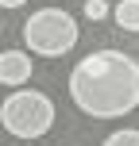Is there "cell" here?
Segmentation results:
<instances>
[{
    "label": "cell",
    "mask_w": 139,
    "mask_h": 146,
    "mask_svg": "<svg viewBox=\"0 0 139 146\" xmlns=\"http://www.w3.org/2000/svg\"><path fill=\"white\" fill-rule=\"evenodd\" d=\"M70 100L89 119H120L139 108V62L124 50H93L70 73Z\"/></svg>",
    "instance_id": "obj_1"
},
{
    "label": "cell",
    "mask_w": 139,
    "mask_h": 146,
    "mask_svg": "<svg viewBox=\"0 0 139 146\" xmlns=\"http://www.w3.org/2000/svg\"><path fill=\"white\" fill-rule=\"evenodd\" d=\"M81 27L66 8H39L23 19V46L39 58H62L77 46Z\"/></svg>",
    "instance_id": "obj_2"
},
{
    "label": "cell",
    "mask_w": 139,
    "mask_h": 146,
    "mask_svg": "<svg viewBox=\"0 0 139 146\" xmlns=\"http://www.w3.org/2000/svg\"><path fill=\"white\" fill-rule=\"evenodd\" d=\"M0 127H4L12 139H43L54 127V100L39 88H19L0 104Z\"/></svg>",
    "instance_id": "obj_3"
},
{
    "label": "cell",
    "mask_w": 139,
    "mask_h": 146,
    "mask_svg": "<svg viewBox=\"0 0 139 146\" xmlns=\"http://www.w3.org/2000/svg\"><path fill=\"white\" fill-rule=\"evenodd\" d=\"M23 81H31V54H23V50H4V54H0V85L19 88Z\"/></svg>",
    "instance_id": "obj_4"
},
{
    "label": "cell",
    "mask_w": 139,
    "mask_h": 146,
    "mask_svg": "<svg viewBox=\"0 0 139 146\" xmlns=\"http://www.w3.org/2000/svg\"><path fill=\"white\" fill-rule=\"evenodd\" d=\"M112 19H116L120 31H132V35H139V0H120V4L112 8Z\"/></svg>",
    "instance_id": "obj_5"
},
{
    "label": "cell",
    "mask_w": 139,
    "mask_h": 146,
    "mask_svg": "<svg viewBox=\"0 0 139 146\" xmlns=\"http://www.w3.org/2000/svg\"><path fill=\"white\" fill-rule=\"evenodd\" d=\"M104 146H139V131H135V127H124V131H112L108 139H104Z\"/></svg>",
    "instance_id": "obj_6"
},
{
    "label": "cell",
    "mask_w": 139,
    "mask_h": 146,
    "mask_svg": "<svg viewBox=\"0 0 139 146\" xmlns=\"http://www.w3.org/2000/svg\"><path fill=\"white\" fill-rule=\"evenodd\" d=\"M81 12H85V19H108L112 15V8H108V0H85V8H81Z\"/></svg>",
    "instance_id": "obj_7"
},
{
    "label": "cell",
    "mask_w": 139,
    "mask_h": 146,
    "mask_svg": "<svg viewBox=\"0 0 139 146\" xmlns=\"http://www.w3.org/2000/svg\"><path fill=\"white\" fill-rule=\"evenodd\" d=\"M27 0H0V8H23Z\"/></svg>",
    "instance_id": "obj_8"
},
{
    "label": "cell",
    "mask_w": 139,
    "mask_h": 146,
    "mask_svg": "<svg viewBox=\"0 0 139 146\" xmlns=\"http://www.w3.org/2000/svg\"><path fill=\"white\" fill-rule=\"evenodd\" d=\"M0 31H4V19H0Z\"/></svg>",
    "instance_id": "obj_9"
},
{
    "label": "cell",
    "mask_w": 139,
    "mask_h": 146,
    "mask_svg": "<svg viewBox=\"0 0 139 146\" xmlns=\"http://www.w3.org/2000/svg\"><path fill=\"white\" fill-rule=\"evenodd\" d=\"M135 50H139V46H135Z\"/></svg>",
    "instance_id": "obj_10"
}]
</instances>
